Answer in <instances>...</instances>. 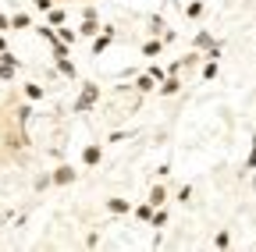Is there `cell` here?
<instances>
[{
  "label": "cell",
  "mask_w": 256,
  "mask_h": 252,
  "mask_svg": "<svg viewBox=\"0 0 256 252\" xmlns=\"http://www.w3.org/2000/svg\"><path fill=\"white\" fill-rule=\"evenodd\" d=\"M0 146H4V153L18 156L22 149H28V146H32V139H28V132L22 128V124H14V128H8L4 135H0Z\"/></svg>",
  "instance_id": "1"
},
{
  "label": "cell",
  "mask_w": 256,
  "mask_h": 252,
  "mask_svg": "<svg viewBox=\"0 0 256 252\" xmlns=\"http://www.w3.org/2000/svg\"><path fill=\"white\" fill-rule=\"evenodd\" d=\"M96 103H100V85L96 82H82V92H78V100H75V114H86V110H92Z\"/></svg>",
  "instance_id": "2"
},
{
  "label": "cell",
  "mask_w": 256,
  "mask_h": 252,
  "mask_svg": "<svg viewBox=\"0 0 256 252\" xmlns=\"http://www.w3.org/2000/svg\"><path fill=\"white\" fill-rule=\"evenodd\" d=\"M50 181H54L57 188H68V185L78 181V167H72V164H57V167L50 171Z\"/></svg>",
  "instance_id": "3"
},
{
  "label": "cell",
  "mask_w": 256,
  "mask_h": 252,
  "mask_svg": "<svg viewBox=\"0 0 256 252\" xmlns=\"http://www.w3.org/2000/svg\"><path fill=\"white\" fill-rule=\"evenodd\" d=\"M114 36H118V28H114V25H104L100 32L92 36V46H89V53H92V57H100V53H104V50L114 43Z\"/></svg>",
  "instance_id": "4"
},
{
  "label": "cell",
  "mask_w": 256,
  "mask_h": 252,
  "mask_svg": "<svg viewBox=\"0 0 256 252\" xmlns=\"http://www.w3.org/2000/svg\"><path fill=\"white\" fill-rule=\"evenodd\" d=\"M104 160V146L100 142H89L86 149H82V167H96Z\"/></svg>",
  "instance_id": "5"
},
{
  "label": "cell",
  "mask_w": 256,
  "mask_h": 252,
  "mask_svg": "<svg viewBox=\"0 0 256 252\" xmlns=\"http://www.w3.org/2000/svg\"><path fill=\"white\" fill-rule=\"evenodd\" d=\"M168 199H171V192H168L164 181H156L150 192H146V203H153V206H168Z\"/></svg>",
  "instance_id": "6"
},
{
  "label": "cell",
  "mask_w": 256,
  "mask_h": 252,
  "mask_svg": "<svg viewBox=\"0 0 256 252\" xmlns=\"http://www.w3.org/2000/svg\"><path fill=\"white\" fill-rule=\"evenodd\" d=\"M100 28H104V25H100V14H86V18L78 21V36H86V39H92L96 32H100Z\"/></svg>",
  "instance_id": "7"
},
{
  "label": "cell",
  "mask_w": 256,
  "mask_h": 252,
  "mask_svg": "<svg viewBox=\"0 0 256 252\" xmlns=\"http://www.w3.org/2000/svg\"><path fill=\"white\" fill-rule=\"evenodd\" d=\"M156 92H160V96H174V92H182V78L178 75H164L156 82Z\"/></svg>",
  "instance_id": "8"
},
{
  "label": "cell",
  "mask_w": 256,
  "mask_h": 252,
  "mask_svg": "<svg viewBox=\"0 0 256 252\" xmlns=\"http://www.w3.org/2000/svg\"><path fill=\"white\" fill-rule=\"evenodd\" d=\"M54 68H57V75H64V78H78V68H75V60L72 57H54Z\"/></svg>",
  "instance_id": "9"
},
{
  "label": "cell",
  "mask_w": 256,
  "mask_h": 252,
  "mask_svg": "<svg viewBox=\"0 0 256 252\" xmlns=\"http://www.w3.org/2000/svg\"><path fill=\"white\" fill-rule=\"evenodd\" d=\"M22 96H25L28 103H40V100L46 96V89H43L40 82H25V85H22Z\"/></svg>",
  "instance_id": "10"
},
{
  "label": "cell",
  "mask_w": 256,
  "mask_h": 252,
  "mask_svg": "<svg viewBox=\"0 0 256 252\" xmlns=\"http://www.w3.org/2000/svg\"><path fill=\"white\" fill-rule=\"evenodd\" d=\"M107 213L124 217V213H132V203H128V199H121V196H110V199H107Z\"/></svg>",
  "instance_id": "11"
},
{
  "label": "cell",
  "mask_w": 256,
  "mask_h": 252,
  "mask_svg": "<svg viewBox=\"0 0 256 252\" xmlns=\"http://www.w3.org/2000/svg\"><path fill=\"white\" fill-rule=\"evenodd\" d=\"M32 28H36V36H40L43 43H50V46L60 39V36H57V28H54V25H46V21H43V25H32Z\"/></svg>",
  "instance_id": "12"
},
{
  "label": "cell",
  "mask_w": 256,
  "mask_h": 252,
  "mask_svg": "<svg viewBox=\"0 0 256 252\" xmlns=\"http://www.w3.org/2000/svg\"><path fill=\"white\" fill-rule=\"evenodd\" d=\"M25 28H32V14H25V11L11 14V32H25Z\"/></svg>",
  "instance_id": "13"
},
{
  "label": "cell",
  "mask_w": 256,
  "mask_h": 252,
  "mask_svg": "<svg viewBox=\"0 0 256 252\" xmlns=\"http://www.w3.org/2000/svg\"><path fill=\"white\" fill-rule=\"evenodd\" d=\"M164 46H168L164 39H146V43H142V57H160V53H164Z\"/></svg>",
  "instance_id": "14"
},
{
  "label": "cell",
  "mask_w": 256,
  "mask_h": 252,
  "mask_svg": "<svg viewBox=\"0 0 256 252\" xmlns=\"http://www.w3.org/2000/svg\"><path fill=\"white\" fill-rule=\"evenodd\" d=\"M64 21H68V11L54 4V7L46 11V25H54V28H57V25H64Z\"/></svg>",
  "instance_id": "15"
},
{
  "label": "cell",
  "mask_w": 256,
  "mask_h": 252,
  "mask_svg": "<svg viewBox=\"0 0 256 252\" xmlns=\"http://www.w3.org/2000/svg\"><path fill=\"white\" fill-rule=\"evenodd\" d=\"M203 11H206V4H203V0H192V4H185V18H188V21L203 18Z\"/></svg>",
  "instance_id": "16"
},
{
  "label": "cell",
  "mask_w": 256,
  "mask_h": 252,
  "mask_svg": "<svg viewBox=\"0 0 256 252\" xmlns=\"http://www.w3.org/2000/svg\"><path fill=\"white\" fill-rule=\"evenodd\" d=\"M153 89H156V78H153V75H150V71H146V75H139V78H136V92H153Z\"/></svg>",
  "instance_id": "17"
},
{
  "label": "cell",
  "mask_w": 256,
  "mask_h": 252,
  "mask_svg": "<svg viewBox=\"0 0 256 252\" xmlns=\"http://www.w3.org/2000/svg\"><path fill=\"white\" fill-rule=\"evenodd\" d=\"M150 228H156V231H160V228H168V210H164V206H156V210H153Z\"/></svg>",
  "instance_id": "18"
},
{
  "label": "cell",
  "mask_w": 256,
  "mask_h": 252,
  "mask_svg": "<svg viewBox=\"0 0 256 252\" xmlns=\"http://www.w3.org/2000/svg\"><path fill=\"white\" fill-rule=\"evenodd\" d=\"M192 46H196V50H210V46H214V36L203 28V32H196V36H192Z\"/></svg>",
  "instance_id": "19"
},
{
  "label": "cell",
  "mask_w": 256,
  "mask_h": 252,
  "mask_svg": "<svg viewBox=\"0 0 256 252\" xmlns=\"http://www.w3.org/2000/svg\"><path fill=\"white\" fill-rule=\"evenodd\" d=\"M153 210H156L153 203H139V206H132V213H136V217L142 220V224H150V217H153Z\"/></svg>",
  "instance_id": "20"
},
{
  "label": "cell",
  "mask_w": 256,
  "mask_h": 252,
  "mask_svg": "<svg viewBox=\"0 0 256 252\" xmlns=\"http://www.w3.org/2000/svg\"><path fill=\"white\" fill-rule=\"evenodd\" d=\"M28 117H32V107H28V103L14 107V124H22V128H25V124H28Z\"/></svg>",
  "instance_id": "21"
},
{
  "label": "cell",
  "mask_w": 256,
  "mask_h": 252,
  "mask_svg": "<svg viewBox=\"0 0 256 252\" xmlns=\"http://www.w3.org/2000/svg\"><path fill=\"white\" fill-rule=\"evenodd\" d=\"M57 36H60L64 43H68V46H72V43L78 39V28H68V25H57Z\"/></svg>",
  "instance_id": "22"
},
{
  "label": "cell",
  "mask_w": 256,
  "mask_h": 252,
  "mask_svg": "<svg viewBox=\"0 0 256 252\" xmlns=\"http://www.w3.org/2000/svg\"><path fill=\"white\" fill-rule=\"evenodd\" d=\"M232 245V231H217L214 235V249H228Z\"/></svg>",
  "instance_id": "23"
},
{
  "label": "cell",
  "mask_w": 256,
  "mask_h": 252,
  "mask_svg": "<svg viewBox=\"0 0 256 252\" xmlns=\"http://www.w3.org/2000/svg\"><path fill=\"white\" fill-rule=\"evenodd\" d=\"M18 78V68L14 64H0V82H14Z\"/></svg>",
  "instance_id": "24"
},
{
  "label": "cell",
  "mask_w": 256,
  "mask_h": 252,
  "mask_svg": "<svg viewBox=\"0 0 256 252\" xmlns=\"http://www.w3.org/2000/svg\"><path fill=\"white\" fill-rule=\"evenodd\" d=\"M0 64H14V68H22V57L11 53V50H4V53H0Z\"/></svg>",
  "instance_id": "25"
},
{
  "label": "cell",
  "mask_w": 256,
  "mask_h": 252,
  "mask_svg": "<svg viewBox=\"0 0 256 252\" xmlns=\"http://www.w3.org/2000/svg\"><path fill=\"white\" fill-rule=\"evenodd\" d=\"M203 78H206V82L217 78V60H206V64H203Z\"/></svg>",
  "instance_id": "26"
},
{
  "label": "cell",
  "mask_w": 256,
  "mask_h": 252,
  "mask_svg": "<svg viewBox=\"0 0 256 252\" xmlns=\"http://www.w3.org/2000/svg\"><path fill=\"white\" fill-rule=\"evenodd\" d=\"M50 185H54V181H50V171H46V174H40V178H36V192H46Z\"/></svg>",
  "instance_id": "27"
},
{
  "label": "cell",
  "mask_w": 256,
  "mask_h": 252,
  "mask_svg": "<svg viewBox=\"0 0 256 252\" xmlns=\"http://www.w3.org/2000/svg\"><path fill=\"white\" fill-rule=\"evenodd\" d=\"M178 203H192V185H182L178 188Z\"/></svg>",
  "instance_id": "28"
},
{
  "label": "cell",
  "mask_w": 256,
  "mask_h": 252,
  "mask_svg": "<svg viewBox=\"0 0 256 252\" xmlns=\"http://www.w3.org/2000/svg\"><path fill=\"white\" fill-rule=\"evenodd\" d=\"M54 4H57V0H32V7H36V11H43V14H46Z\"/></svg>",
  "instance_id": "29"
},
{
  "label": "cell",
  "mask_w": 256,
  "mask_h": 252,
  "mask_svg": "<svg viewBox=\"0 0 256 252\" xmlns=\"http://www.w3.org/2000/svg\"><path fill=\"white\" fill-rule=\"evenodd\" d=\"M150 32H153V36H160V32H164V21H160V18H156V14H153V18H150Z\"/></svg>",
  "instance_id": "30"
},
{
  "label": "cell",
  "mask_w": 256,
  "mask_h": 252,
  "mask_svg": "<svg viewBox=\"0 0 256 252\" xmlns=\"http://www.w3.org/2000/svg\"><path fill=\"white\" fill-rule=\"evenodd\" d=\"M0 32H11V14L0 11Z\"/></svg>",
  "instance_id": "31"
},
{
  "label": "cell",
  "mask_w": 256,
  "mask_h": 252,
  "mask_svg": "<svg viewBox=\"0 0 256 252\" xmlns=\"http://www.w3.org/2000/svg\"><path fill=\"white\" fill-rule=\"evenodd\" d=\"M160 39H164V43H174V39H178V32H174V28H164V32H160Z\"/></svg>",
  "instance_id": "32"
},
{
  "label": "cell",
  "mask_w": 256,
  "mask_h": 252,
  "mask_svg": "<svg viewBox=\"0 0 256 252\" xmlns=\"http://www.w3.org/2000/svg\"><path fill=\"white\" fill-rule=\"evenodd\" d=\"M150 75H153V78H156V82H160V78H164V75H168V71H164V68H160V64H150Z\"/></svg>",
  "instance_id": "33"
},
{
  "label": "cell",
  "mask_w": 256,
  "mask_h": 252,
  "mask_svg": "<svg viewBox=\"0 0 256 252\" xmlns=\"http://www.w3.org/2000/svg\"><path fill=\"white\" fill-rule=\"evenodd\" d=\"M8 50V32H0V53Z\"/></svg>",
  "instance_id": "34"
}]
</instances>
